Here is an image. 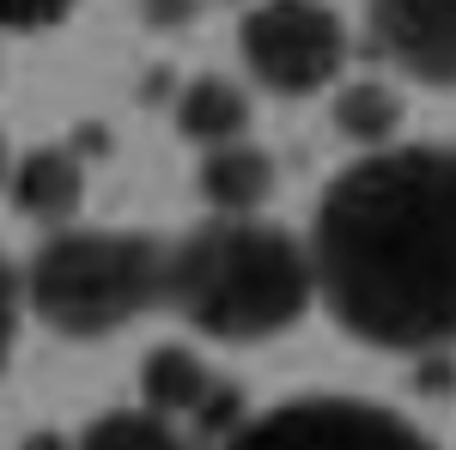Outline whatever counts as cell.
I'll use <instances>...</instances> for the list:
<instances>
[{"label":"cell","instance_id":"obj_9","mask_svg":"<svg viewBox=\"0 0 456 450\" xmlns=\"http://www.w3.org/2000/svg\"><path fill=\"white\" fill-rule=\"evenodd\" d=\"M274 159L262 152V146H249V140H232V146H213L208 159H201V195L213 201V213H225V219H249V213L268 208V195H274Z\"/></svg>","mask_w":456,"mask_h":450},{"label":"cell","instance_id":"obj_8","mask_svg":"<svg viewBox=\"0 0 456 450\" xmlns=\"http://www.w3.org/2000/svg\"><path fill=\"white\" fill-rule=\"evenodd\" d=\"M86 201V165L73 159L68 146H37L31 159L12 171V208L37 219V225H68Z\"/></svg>","mask_w":456,"mask_h":450},{"label":"cell","instance_id":"obj_16","mask_svg":"<svg viewBox=\"0 0 456 450\" xmlns=\"http://www.w3.org/2000/svg\"><path fill=\"white\" fill-rule=\"evenodd\" d=\"M0 183H6V146H0Z\"/></svg>","mask_w":456,"mask_h":450},{"label":"cell","instance_id":"obj_10","mask_svg":"<svg viewBox=\"0 0 456 450\" xmlns=\"http://www.w3.org/2000/svg\"><path fill=\"white\" fill-rule=\"evenodd\" d=\"M176 128L183 140H195V146H232V140L249 135V98L238 79H225V73H195L189 86H183V98H176Z\"/></svg>","mask_w":456,"mask_h":450},{"label":"cell","instance_id":"obj_1","mask_svg":"<svg viewBox=\"0 0 456 450\" xmlns=\"http://www.w3.org/2000/svg\"><path fill=\"white\" fill-rule=\"evenodd\" d=\"M316 292L353 341L456 347V146H378L311 213Z\"/></svg>","mask_w":456,"mask_h":450},{"label":"cell","instance_id":"obj_4","mask_svg":"<svg viewBox=\"0 0 456 450\" xmlns=\"http://www.w3.org/2000/svg\"><path fill=\"white\" fill-rule=\"evenodd\" d=\"M238 49L274 98H311L347 68V25L329 0H256L238 25Z\"/></svg>","mask_w":456,"mask_h":450},{"label":"cell","instance_id":"obj_3","mask_svg":"<svg viewBox=\"0 0 456 450\" xmlns=\"http://www.w3.org/2000/svg\"><path fill=\"white\" fill-rule=\"evenodd\" d=\"M171 250L141 232H55L25 268L31 311L68 341H104L165 305Z\"/></svg>","mask_w":456,"mask_h":450},{"label":"cell","instance_id":"obj_7","mask_svg":"<svg viewBox=\"0 0 456 450\" xmlns=\"http://www.w3.org/2000/svg\"><path fill=\"white\" fill-rule=\"evenodd\" d=\"M141 396L152 414L165 420H195V426H232L238 414V396L225 389V383L208 372V359L201 353H189V347H152L141 365Z\"/></svg>","mask_w":456,"mask_h":450},{"label":"cell","instance_id":"obj_14","mask_svg":"<svg viewBox=\"0 0 456 450\" xmlns=\"http://www.w3.org/2000/svg\"><path fill=\"white\" fill-rule=\"evenodd\" d=\"M19 292H25V280L6 268V256H0V365H6V353H12V335H19Z\"/></svg>","mask_w":456,"mask_h":450},{"label":"cell","instance_id":"obj_2","mask_svg":"<svg viewBox=\"0 0 456 450\" xmlns=\"http://www.w3.org/2000/svg\"><path fill=\"white\" fill-rule=\"evenodd\" d=\"M316 299L311 243L268 219H208L183 243H171L165 305L208 341H274L286 335Z\"/></svg>","mask_w":456,"mask_h":450},{"label":"cell","instance_id":"obj_12","mask_svg":"<svg viewBox=\"0 0 456 450\" xmlns=\"http://www.w3.org/2000/svg\"><path fill=\"white\" fill-rule=\"evenodd\" d=\"M73 450H189L183 426L152 408H110L86 426V438Z\"/></svg>","mask_w":456,"mask_h":450},{"label":"cell","instance_id":"obj_5","mask_svg":"<svg viewBox=\"0 0 456 450\" xmlns=\"http://www.w3.org/2000/svg\"><path fill=\"white\" fill-rule=\"evenodd\" d=\"M225 450H432L402 414L359 396H305L274 414L232 426Z\"/></svg>","mask_w":456,"mask_h":450},{"label":"cell","instance_id":"obj_15","mask_svg":"<svg viewBox=\"0 0 456 450\" xmlns=\"http://www.w3.org/2000/svg\"><path fill=\"white\" fill-rule=\"evenodd\" d=\"M146 19L152 25H183V19H195V0H146Z\"/></svg>","mask_w":456,"mask_h":450},{"label":"cell","instance_id":"obj_6","mask_svg":"<svg viewBox=\"0 0 456 450\" xmlns=\"http://www.w3.org/2000/svg\"><path fill=\"white\" fill-rule=\"evenodd\" d=\"M371 43L426 86H456V0H365Z\"/></svg>","mask_w":456,"mask_h":450},{"label":"cell","instance_id":"obj_13","mask_svg":"<svg viewBox=\"0 0 456 450\" xmlns=\"http://www.w3.org/2000/svg\"><path fill=\"white\" fill-rule=\"evenodd\" d=\"M68 12H73V0H0L6 31H43V25H61Z\"/></svg>","mask_w":456,"mask_h":450},{"label":"cell","instance_id":"obj_11","mask_svg":"<svg viewBox=\"0 0 456 450\" xmlns=\"http://www.w3.org/2000/svg\"><path fill=\"white\" fill-rule=\"evenodd\" d=\"M335 128H341V140L365 146V152L389 146L395 128H402V92L384 86V79H353V86H341L335 92Z\"/></svg>","mask_w":456,"mask_h":450}]
</instances>
